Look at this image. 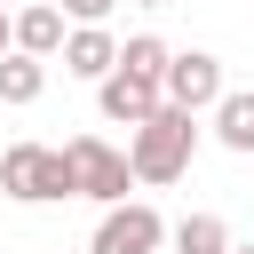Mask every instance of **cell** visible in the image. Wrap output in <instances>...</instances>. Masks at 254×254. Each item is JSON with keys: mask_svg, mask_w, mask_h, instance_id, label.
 <instances>
[{"mask_svg": "<svg viewBox=\"0 0 254 254\" xmlns=\"http://www.w3.org/2000/svg\"><path fill=\"white\" fill-rule=\"evenodd\" d=\"M135 8H167V0H135Z\"/></svg>", "mask_w": 254, "mask_h": 254, "instance_id": "cell-15", "label": "cell"}, {"mask_svg": "<svg viewBox=\"0 0 254 254\" xmlns=\"http://www.w3.org/2000/svg\"><path fill=\"white\" fill-rule=\"evenodd\" d=\"M64 40H71V32H64V8H56V0L16 16V48H24V56H64Z\"/></svg>", "mask_w": 254, "mask_h": 254, "instance_id": "cell-9", "label": "cell"}, {"mask_svg": "<svg viewBox=\"0 0 254 254\" xmlns=\"http://www.w3.org/2000/svg\"><path fill=\"white\" fill-rule=\"evenodd\" d=\"M222 95H230V87H222V56L183 48V56L167 64V103H175V111H190V119H198V111H214Z\"/></svg>", "mask_w": 254, "mask_h": 254, "instance_id": "cell-5", "label": "cell"}, {"mask_svg": "<svg viewBox=\"0 0 254 254\" xmlns=\"http://www.w3.org/2000/svg\"><path fill=\"white\" fill-rule=\"evenodd\" d=\"M0 190H8V198H24V206L79 198V183H71V159H64L56 143H8V151H0Z\"/></svg>", "mask_w": 254, "mask_h": 254, "instance_id": "cell-1", "label": "cell"}, {"mask_svg": "<svg viewBox=\"0 0 254 254\" xmlns=\"http://www.w3.org/2000/svg\"><path fill=\"white\" fill-rule=\"evenodd\" d=\"M119 64L127 71H143V79H159L167 87V64H175V48L159 40V32H135V40H119Z\"/></svg>", "mask_w": 254, "mask_h": 254, "instance_id": "cell-12", "label": "cell"}, {"mask_svg": "<svg viewBox=\"0 0 254 254\" xmlns=\"http://www.w3.org/2000/svg\"><path fill=\"white\" fill-rule=\"evenodd\" d=\"M214 143L238 151V159H254V87H230L214 103Z\"/></svg>", "mask_w": 254, "mask_h": 254, "instance_id": "cell-8", "label": "cell"}, {"mask_svg": "<svg viewBox=\"0 0 254 254\" xmlns=\"http://www.w3.org/2000/svg\"><path fill=\"white\" fill-rule=\"evenodd\" d=\"M56 8H64V16H71V24H103V16H111V8H119V0H56Z\"/></svg>", "mask_w": 254, "mask_h": 254, "instance_id": "cell-13", "label": "cell"}, {"mask_svg": "<svg viewBox=\"0 0 254 254\" xmlns=\"http://www.w3.org/2000/svg\"><path fill=\"white\" fill-rule=\"evenodd\" d=\"M0 56H16V16L0 8Z\"/></svg>", "mask_w": 254, "mask_h": 254, "instance_id": "cell-14", "label": "cell"}, {"mask_svg": "<svg viewBox=\"0 0 254 254\" xmlns=\"http://www.w3.org/2000/svg\"><path fill=\"white\" fill-rule=\"evenodd\" d=\"M48 95V56H0V103H40Z\"/></svg>", "mask_w": 254, "mask_h": 254, "instance_id": "cell-10", "label": "cell"}, {"mask_svg": "<svg viewBox=\"0 0 254 254\" xmlns=\"http://www.w3.org/2000/svg\"><path fill=\"white\" fill-rule=\"evenodd\" d=\"M167 238H175V254H230V222L222 214H183Z\"/></svg>", "mask_w": 254, "mask_h": 254, "instance_id": "cell-11", "label": "cell"}, {"mask_svg": "<svg viewBox=\"0 0 254 254\" xmlns=\"http://www.w3.org/2000/svg\"><path fill=\"white\" fill-rule=\"evenodd\" d=\"M95 103H103V119H119V127H151V119L167 111V87L119 64V71H111V79L95 87Z\"/></svg>", "mask_w": 254, "mask_h": 254, "instance_id": "cell-6", "label": "cell"}, {"mask_svg": "<svg viewBox=\"0 0 254 254\" xmlns=\"http://www.w3.org/2000/svg\"><path fill=\"white\" fill-rule=\"evenodd\" d=\"M190 151H198V119L190 111H159L151 127H135V143H127V159H135V183H175L183 167H190Z\"/></svg>", "mask_w": 254, "mask_h": 254, "instance_id": "cell-2", "label": "cell"}, {"mask_svg": "<svg viewBox=\"0 0 254 254\" xmlns=\"http://www.w3.org/2000/svg\"><path fill=\"white\" fill-rule=\"evenodd\" d=\"M64 159H71L79 198H95V206H127V190H135V159H127V151H111L103 135H71Z\"/></svg>", "mask_w": 254, "mask_h": 254, "instance_id": "cell-3", "label": "cell"}, {"mask_svg": "<svg viewBox=\"0 0 254 254\" xmlns=\"http://www.w3.org/2000/svg\"><path fill=\"white\" fill-rule=\"evenodd\" d=\"M159 246H167L159 206L127 198V206H103V222H95V246H87V254H159Z\"/></svg>", "mask_w": 254, "mask_h": 254, "instance_id": "cell-4", "label": "cell"}, {"mask_svg": "<svg viewBox=\"0 0 254 254\" xmlns=\"http://www.w3.org/2000/svg\"><path fill=\"white\" fill-rule=\"evenodd\" d=\"M64 71H71V79H95V87H103V79L119 71V40H111L103 24H71V40H64Z\"/></svg>", "mask_w": 254, "mask_h": 254, "instance_id": "cell-7", "label": "cell"}, {"mask_svg": "<svg viewBox=\"0 0 254 254\" xmlns=\"http://www.w3.org/2000/svg\"><path fill=\"white\" fill-rule=\"evenodd\" d=\"M230 254H254V246H230Z\"/></svg>", "mask_w": 254, "mask_h": 254, "instance_id": "cell-16", "label": "cell"}]
</instances>
